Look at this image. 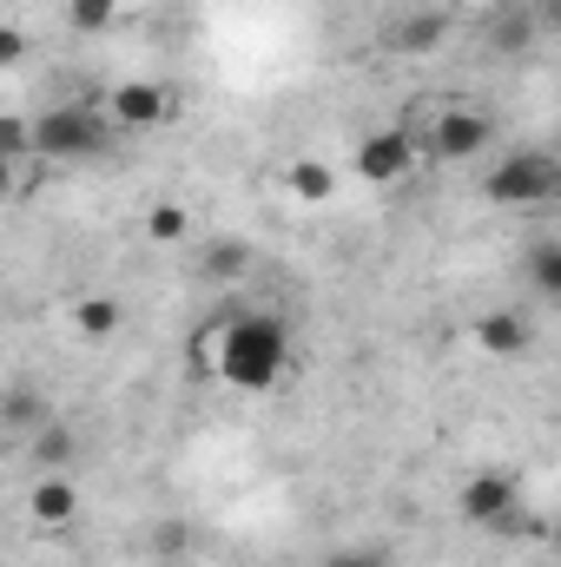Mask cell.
I'll list each match as a JSON object with an SVG mask.
<instances>
[{"instance_id": "obj_1", "label": "cell", "mask_w": 561, "mask_h": 567, "mask_svg": "<svg viewBox=\"0 0 561 567\" xmlns=\"http://www.w3.org/2000/svg\"><path fill=\"white\" fill-rule=\"evenodd\" d=\"M205 370L212 383L225 390H245V396H265L290 377V323L278 310H238L225 317L218 330H205Z\"/></svg>"}, {"instance_id": "obj_2", "label": "cell", "mask_w": 561, "mask_h": 567, "mask_svg": "<svg viewBox=\"0 0 561 567\" xmlns=\"http://www.w3.org/2000/svg\"><path fill=\"white\" fill-rule=\"evenodd\" d=\"M482 198H489V205H502V212L549 205V198H561V158H555V152H536V145L502 152V158L482 172Z\"/></svg>"}, {"instance_id": "obj_3", "label": "cell", "mask_w": 561, "mask_h": 567, "mask_svg": "<svg viewBox=\"0 0 561 567\" xmlns=\"http://www.w3.org/2000/svg\"><path fill=\"white\" fill-rule=\"evenodd\" d=\"M106 133H120L106 120V106H47L33 120V152L47 165H73V158H93L106 152Z\"/></svg>"}, {"instance_id": "obj_4", "label": "cell", "mask_w": 561, "mask_h": 567, "mask_svg": "<svg viewBox=\"0 0 561 567\" xmlns=\"http://www.w3.org/2000/svg\"><path fill=\"white\" fill-rule=\"evenodd\" d=\"M489 140H496V120L482 106H449L422 126V152L436 165H469L476 152H489Z\"/></svg>"}, {"instance_id": "obj_5", "label": "cell", "mask_w": 561, "mask_h": 567, "mask_svg": "<svg viewBox=\"0 0 561 567\" xmlns=\"http://www.w3.org/2000/svg\"><path fill=\"white\" fill-rule=\"evenodd\" d=\"M172 113H178V93L159 80H120L106 93V120L120 133H159V126H172Z\"/></svg>"}, {"instance_id": "obj_6", "label": "cell", "mask_w": 561, "mask_h": 567, "mask_svg": "<svg viewBox=\"0 0 561 567\" xmlns=\"http://www.w3.org/2000/svg\"><path fill=\"white\" fill-rule=\"evenodd\" d=\"M422 158V140L410 126H377L370 140L357 145V178H370V185H404L410 172H417Z\"/></svg>"}, {"instance_id": "obj_7", "label": "cell", "mask_w": 561, "mask_h": 567, "mask_svg": "<svg viewBox=\"0 0 561 567\" xmlns=\"http://www.w3.org/2000/svg\"><path fill=\"white\" fill-rule=\"evenodd\" d=\"M509 508H522V482H516L509 468H482V475H469L462 495H456V515L476 522V528H496Z\"/></svg>"}, {"instance_id": "obj_8", "label": "cell", "mask_w": 561, "mask_h": 567, "mask_svg": "<svg viewBox=\"0 0 561 567\" xmlns=\"http://www.w3.org/2000/svg\"><path fill=\"white\" fill-rule=\"evenodd\" d=\"M469 337H476L482 357H529V343H536V330H529L522 310H482L469 323Z\"/></svg>"}, {"instance_id": "obj_9", "label": "cell", "mask_w": 561, "mask_h": 567, "mask_svg": "<svg viewBox=\"0 0 561 567\" xmlns=\"http://www.w3.org/2000/svg\"><path fill=\"white\" fill-rule=\"evenodd\" d=\"M482 40H489L496 53H529V47L542 40V20H536V0H516V7H496V13L482 20Z\"/></svg>"}, {"instance_id": "obj_10", "label": "cell", "mask_w": 561, "mask_h": 567, "mask_svg": "<svg viewBox=\"0 0 561 567\" xmlns=\"http://www.w3.org/2000/svg\"><path fill=\"white\" fill-rule=\"evenodd\" d=\"M449 27H456L449 7H417V13H404V20L390 27V53H410V60H417V53H436V47L449 40Z\"/></svg>"}, {"instance_id": "obj_11", "label": "cell", "mask_w": 561, "mask_h": 567, "mask_svg": "<svg viewBox=\"0 0 561 567\" xmlns=\"http://www.w3.org/2000/svg\"><path fill=\"white\" fill-rule=\"evenodd\" d=\"M27 508H33V522H40V528H67V522L80 515V488H73L67 475H40V482H33V495H27Z\"/></svg>"}, {"instance_id": "obj_12", "label": "cell", "mask_w": 561, "mask_h": 567, "mask_svg": "<svg viewBox=\"0 0 561 567\" xmlns=\"http://www.w3.org/2000/svg\"><path fill=\"white\" fill-rule=\"evenodd\" d=\"M73 330H80V343H113L126 330V303L120 297H80L73 303Z\"/></svg>"}, {"instance_id": "obj_13", "label": "cell", "mask_w": 561, "mask_h": 567, "mask_svg": "<svg viewBox=\"0 0 561 567\" xmlns=\"http://www.w3.org/2000/svg\"><path fill=\"white\" fill-rule=\"evenodd\" d=\"M252 265H258V251H252L245 238H212L205 258H198V271H205L212 284H245L252 278Z\"/></svg>"}, {"instance_id": "obj_14", "label": "cell", "mask_w": 561, "mask_h": 567, "mask_svg": "<svg viewBox=\"0 0 561 567\" xmlns=\"http://www.w3.org/2000/svg\"><path fill=\"white\" fill-rule=\"evenodd\" d=\"M73 449H80V442H73V429H67V423H47L33 442H27V455H33V468H40V475H67Z\"/></svg>"}, {"instance_id": "obj_15", "label": "cell", "mask_w": 561, "mask_h": 567, "mask_svg": "<svg viewBox=\"0 0 561 567\" xmlns=\"http://www.w3.org/2000/svg\"><path fill=\"white\" fill-rule=\"evenodd\" d=\"M284 185H290V198H304V205H324V198L337 192V172H330L324 158H290Z\"/></svg>"}, {"instance_id": "obj_16", "label": "cell", "mask_w": 561, "mask_h": 567, "mask_svg": "<svg viewBox=\"0 0 561 567\" xmlns=\"http://www.w3.org/2000/svg\"><path fill=\"white\" fill-rule=\"evenodd\" d=\"M529 284H536V297H549V303H561V238H542L536 251H529Z\"/></svg>"}, {"instance_id": "obj_17", "label": "cell", "mask_w": 561, "mask_h": 567, "mask_svg": "<svg viewBox=\"0 0 561 567\" xmlns=\"http://www.w3.org/2000/svg\"><path fill=\"white\" fill-rule=\"evenodd\" d=\"M145 238H152V245H178V238H192V212L172 205V198L152 205V212H145Z\"/></svg>"}, {"instance_id": "obj_18", "label": "cell", "mask_w": 561, "mask_h": 567, "mask_svg": "<svg viewBox=\"0 0 561 567\" xmlns=\"http://www.w3.org/2000/svg\"><path fill=\"white\" fill-rule=\"evenodd\" d=\"M0 423L13 429V435H40L53 416L40 410V396H33V390H7V410H0Z\"/></svg>"}, {"instance_id": "obj_19", "label": "cell", "mask_w": 561, "mask_h": 567, "mask_svg": "<svg viewBox=\"0 0 561 567\" xmlns=\"http://www.w3.org/2000/svg\"><path fill=\"white\" fill-rule=\"evenodd\" d=\"M120 20V0H67V27L73 33H106Z\"/></svg>"}, {"instance_id": "obj_20", "label": "cell", "mask_w": 561, "mask_h": 567, "mask_svg": "<svg viewBox=\"0 0 561 567\" xmlns=\"http://www.w3.org/2000/svg\"><path fill=\"white\" fill-rule=\"evenodd\" d=\"M145 542H152L165 561H178V555H185V542H192V528H185V522H152V535H145Z\"/></svg>"}, {"instance_id": "obj_21", "label": "cell", "mask_w": 561, "mask_h": 567, "mask_svg": "<svg viewBox=\"0 0 561 567\" xmlns=\"http://www.w3.org/2000/svg\"><path fill=\"white\" fill-rule=\"evenodd\" d=\"M324 567H390V555L384 548H330Z\"/></svg>"}, {"instance_id": "obj_22", "label": "cell", "mask_w": 561, "mask_h": 567, "mask_svg": "<svg viewBox=\"0 0 561 567\" xmlns=\"http://www.w3.org/2000/svg\"><path fill=\"white\" fill-rule=\"evenodd\" d=\"M20 53H27V33H20V27H7V33H0V66H13Z\"/></svg>"}, {"instance_id": "obj_23", "label": "cell", "mask_w": 561, "mask_h": 567, "mask_svg": "<svg viewBox=\"0 0 561 567\" xmlns=\"http://www.w3.org/2000/svg\"><path fill=\"white\" fill-rule=\"evenodd\" d=\"M536 20H542V33L561 40V0H536Z\"/></svg>"}, {"instance_id": "obj_24", "label": "cell", "mask_w": 561, "mask_h": 567, "mask_svg": "<svg viewBox=\"0 0 561 567\" xmlns=\"http://www.w3.org/2000/svg\"><path fill=\"white\" fill-rule=\"evenodd\" d=\"M549 548H555V555H561V515H555V528H549Z\"/></svg>"}]
</instances>
